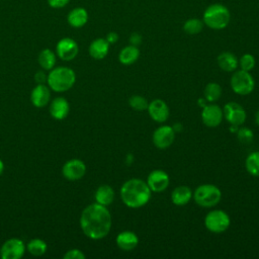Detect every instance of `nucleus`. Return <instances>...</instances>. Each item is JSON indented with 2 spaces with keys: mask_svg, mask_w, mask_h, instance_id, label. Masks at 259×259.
I'll return each mask as SVG.
<instances>
[{
  "mask_svg": "<svg viewBox=\"0 0 259 259\" xmlns=\"http://www.w3.org/2000/svg\"><path fill=\"white\" fill-rule=\"evenodd\" d=\"M80 226L88 238L100 240L108 235L111 229V214L106 206L92 203L86 206L80 217Z\"/></svg>",
  "mask_w": 259,
  "mask_h": 259,
  "instance_id": "obj_1",
  "label": "nucleus"
},
{
  "mask_svg": "<svg viewBox=\"0 0 259 259\" xmlns=\"http://www.w3.org/2000/svg\"><path fill=\"white\" fill-rule=\"evenodd\" d=\"M151 192L147 182L139 178H132L121 185L120 198L126 206L140 208L149 202Z\"/></svg>",
  "mask_w": 259,
  "mask_h": 259,
  "instance_id": "obj_2",
  "label": "nucleus"
},
{
  "mask_svg": "<svg viewBox=\"0 0 259 259\" xmlns=\"http://www.w3.org/2000/svg\"><path fill=\"white\" fill-rule=\"evenodd\" d=\"M204 25L210 29L221 30L226 28L231 21V12L227 6L221 3H213L206 7L202 15Z\"/></svg>",
  "mask_w": 259,
  "mask_h": 259,
  "instance_id": "obj_3",
  "label": "nucleus"
},
{
  "mask_svg": "<svg viewBox=\"0 0 259 259\" xmlns=\"http://www.w3.org/2000/svg\"><path fill=\"white\" fill-rule=\"evenodd\" d=\"M75 73L68 67H58L48 75L47 82L51 89L57 92L69 90L75 83Z\"/></svg>",
  "mask_w": 259,
  "mask_h": 259,
  "instance_id": "obj_4",
  "label": "nucleus"
},
{
  "mask_svg": "<svg viewBox=\"0 0 259 259\" xmlns=\"http://www.w3.org/2000/svg\"><path fill=\"white\" fill-rule=\"evenodd\" d=\"M192 197L201 207H213L221 201L222 191L214 184H201L194 190Z\"/></svg>",
  "mask_w": 259,
  "mask_h": 259,
  "instance_id": "obj_5",
  "label": "nucleus"
},
{
  "mask_svg": "<svg viewBox=\"0 0 259 259\" xmlns=\"http://www.w3.org/2000/svg\"><path fill=\"white\" fill-rule=\"evenodd\" d=\"M231 219L229 214L222 209H213L206 213L204 218L205 228L214 234L224 233L229 229Z\"/></svg>",
  "mask_w": 259,
  "mask_h": 259,
  "instance_id": "obj_6",
  "label": "nucleus"
},
{
  "mask_svg": "<svg viewBox=\"0 0 259 259\" xmlns=\"http://www.w3.org/2000/svg\"><path fill=\"white\" fill-rule=\"evenodd\" d=\"M230 84L233 91L239 95H248L254 90L255 87L253 76L244 70L234 71Z\"/></svg>",
  "mask_w": 259,
  "mask_h": 259,
  "instance_id": "obj_7",
  "label": "nucleus"
},
{
  "mask_svg": "<svg viewBox=\"0 0 259 259\" xmlns=\"http://www.w3.org/2000/svg\"><path fill=\"white\" fill-rule=\"evenodd\" d=\"M153 144L158 149L169 148L175 140V131L170 125H161L153 133Z\"/></svg>",
  "mask_w": 259,
  "mask_h": 259,
  "instance_id": "obj_8",
  "label": "nucleus"
},
{
  "mask_svg": "<svg viewBox=\"0 0 259 259\" xmlns=\"http://www.w3.org/2000/svg\"><path fill=\"white\" fill-rule=\"evenodd\" d=\"M224 117L227 119V121L234 125H241L245 122L247 114L245 109L237 102L231 101L225 104L223 108Z\"/></svg>",
  "mask_w": 259,
  "mask_h": 259,
  "instance_id": "obj_9",
  "label": "nucleus"
},
{
  "mask_svg": "<svg viewBox=\"0 0 259 259\" xmlns=\"http://www.w3.org/2000/svg\"><path fill=\"white\" fill-rule=\"evenodd\" d=\"M224 118L223 109L212 102L210 104H205L201 111V120L207 127H215L221 124Z\"/></svg>",
  "mask_w": 259,
  "mask_h": 259,
  "instance_id": "obj_10",
  "label": "nucleus"
},
{
  "mask_svg": "<svg viewBox=\"0 0 259 259\" xmlns=\"http://www.w3.org/2000/svg\"><path fill=\"white\" fill-rule=\"evenodd\" d=\"M24 253V244L21 240L12 238L4 242L0 249L2 259H19Z\"/></svg>",
  "mask_w": 259,
  "mask_h": 259,
  "instance_id": "obj_11",
  "label": "nucleus"
},
{
  "mask_svg": "<svg viewBox=\"0 0 259 259\" xmlns=\"http://www.w3.org/2000/svg\"><path fill=\"white\" fill-rule=\"evenodd\" d=\"M146 182L150 187L151 191L162 192L169 186L170 179L169 175L165 171L161 169H156L150 172Z\"/></svg>",
  "mask_w": 259,
  "mask_h": 259,
  "instance_id": "obj_12",
  "label": "nucleus"
},
{
  "mask_svg": "<svg viewBox=\"0 0 259 259\" xmlns=\"http://www.w3.org/2000/svg\"><path fill=\"white\" fill-rule=\"evenodd\" d=\"M56 51H57V55L63 61H71L77 56L79 52V48L77 42L73 38L64 37L58 41Z\"/></svg>",
  "mask_w": 259,
  "mask_h": 259,
  "instance_id": "obj_13",
  "label": "nucleus"
},
{
  "mask_svg": "<svg viewBox=\"0 0 259 259\" xmlns=\"http://www.w3.org/2000/svg\"><path fill=\"white\" fill-rule=\"evenodd\" d=\"M65 178L71 181L81 179L86 173V166L83 161L79 159H72L65 163L62 169Z\"/></svg>",
  "mask_w": 259,
  "mask_h": 259,
  "instance_id": "obj_14",
  "label": "nucleus"
},
{
  "mask_svg": "<svg viewBox=\"0 0 259 259\" xmlns=\"http://www.w3.org/2000/svg\"><path fill=\"white\" fill-rule=\"evenodd\" d=\"M148 113L150 117L159 123L166 121L169 117V107L162 99H154L148 105Z\"/></svg>",
  "mask_w": 259,
  "mask_h": 259,
  "instance_id": "obj_15",
  "label": "nucleus"
},
{
  "mask_svg": "<svg viewBox=\"0 0 259 259\" xmlns=\"http://www.w3.org/2000/svg\"><path fill=\"white\" fill-rule=\"evenodd\" d=\"M115 242L119 249L123 251H132L138 246L139 238L137 234L132 231H123L117 235Z\"/></svg>",
  "mask_w": 259,
  "mask_h": 259,
  "instance_id": "obj_16",
  "label": "nucleus"
},
{
  "mask_svg": "<svg viewBox=\"0 0 259 259\" xmlns=\"http://www.w3.org/2000/svg\"><path fill=\"white\" fill-rule=\"evenodd\" d=\"M50 96L51 93L49 88L44 84H38L32 89L30 94V100L34 106L44 107L48 104Z\"/></svg>",
  "mask_w": 259,
  "mask_h": 259,
  "instance_id": "obj_17",
  "label": "nucleus"
},
{
  "mask_svg": "<svg viewBox=\"0 0 259 259\" xmlns=\"http://www.w3.org/2000/svg\"><path fill=\"white\" fill-rule=\"evenodd\" d=\"M192 190L186 185H179L175 187L171 193V201L175 205H185L192 198Z\"/></svg>",
  "mask_w": 259,
  "mask_h": 259,
  "instance_id": "obj_18",
  "label": "nucleus"
},
{
  "mask_svg": "<svg viewBox=\"0 0 259 259\" xmlns=\"http://www.w3.org/2000/svg\"><path fill=\"white\" fill-rule=\"evenodd\" d=\"M68 23L75 28L84 26L88 21V12L83 7H76L72 9L67 16Z\"/></svg>",
  "mask_w": 259,
  "mask_h": 259,
  "instance_id": "obj_19",
  "label": "nucleus"
},
{
  "mask_svg": "<svg viewBox=\"0 0 259 259\" xmlns=\"http://www.w3.org/2000/svg\"><path fill=\"white\" fill-rule=\"evenodd\" d=\"M70 110L68 101L63 97L55 98L50 105V113L56 119L65 118Z\"/></svg>",
  "mask_w": 259,
  "mask_h": 259,
  "instance_id": "obj_20",
  "label": "nucleus"
},
{
  "mask_svg": "<svg viewBox=\"0 0 259 259\" xmlns=\"http://www.w3.org/2000/svg\"><path fill=\"white\" fill-rule=\"evenodd\" d=\"M218 65L225 72H234L239 66V60L231 52H223L218 56Z\"/></svg>",
  "mask_w": 259,
  "mask_h": 259,
  "instance_id": "obj_21",
  "label": "nucleus"
},
{
  "mask_svg": "<svg viewBox=\"0 0 259 259\" xmlns=\"http://www.w3.org/2000/svg\"><path fill=\"white\" fill-rule=\"evenodd\" d=\"M109 51V44L105 38H96L89 46V54L95 60H101L106 57Z\"/></svg>",
  "mask_w": 259,
  "mask_h": 259,
  "instance_id": "obj_22",
  "label": "nucleus"
},
{
  "mask_svg": "<svg viewBox=\"0 0 259 259\" xmlns=\"http://www.w3.org/2000/svg\"><path fill=\"white\" fill-rule=\"evenodd\" d=\"M140 57V50L138 47L135 46H126L121 49L118 54V60L122 65L128 66L137 62Z\"/></svg>",
  "mask_w": 259,
  "mask_h": 259,
  "instance_id": "obj_23",
  "label": "nucleus"
},
{
  "mask_svg": "<svg viewBox=\"0 0 259 259\" xmlns=\"http://www.w3.org/2000/svg\"><path fill=\"white\" fill-rule=\"evenodd\" d=\"M114 199V191L111 186L104 184L100 185L95 192V200L97 203L107 206L112 203Z\"/></svg>",
  "mask_w": 259,
  "mask_h": 259,
  "instance_id": "obj_24",
  "label": "nucleus"
},
{
  "mask_svg": "<svg viewBox=\"0 0 259 259\" xmlns=\"http://www.w3.org/2000/svg\"><path fill=\"white\" fill-rule=\"evenodd\" d=\"M204 99L208 102H215L222 96V87L215 82H209L206 84L203 90Z\"/></svg>",
  "mask_w": 259,
  "mask_h": 259,
  "instance_id": "obj_25",
  "label": "nucleus"
},
{
  "mask_svg": "<svg viewBox=\"0 0 259 259\" xmlns=\"http://www.w3.org/2000/svg\"><path fill=\"white\" fill-rule=\"evenodd\" d=\"M37 61L42 69L51 70L54 68L56 64V55L53 51L49 49H45L39 53Z\"/></svg>",
  "mask_w": 259,
  "mask_h": 259,
  "instance_id": "obj_26",
  "label": "nucleus"
},
{
  "mask_svg": "<svg viewBox=\"0 0 259 259\" xmlns=\"http://www.w3.org/2000/svg\"><path fill=\"white\" fill-rule=\"evenodd\" d=\"M245 168L252 176L259 177V151L248 155L245 161Z\"/></svg>",
  "mask_w": 259,
  "mask_h": 259,
  "instance_id": "obj_27",
  "label": "nucleus"
},
{
  "mask_svg": "<svg viewBox=\"0 0 259 259\" xmlns=\"http://www.w3.org/2000/svg\"><path fill=\"white\" fill-rule=\"evenodd\" d=\"M203 26H204V23H203L202 19L192 17V18L187 19L183 23V30L187 34L194 35V34L201 32V30L203 29Z\"/></svg>",
  "mask_w": 259,
  "mask_h": 259,
  "instance_id": "obj_28",
  "label": "nucleus"
},
{
  "mask_svg": "<svg viewBox=\"0 0 259 259\" xmlns=\"http://www.w3.org/2000/svg\"><path fill=\"white\" fill-rule=\"evenodd\" d=\"M27 250L33 256H41L47 251V244L40 239H33L28 242Z\"/></svg>",
  "mask_w": 259,
  "mask_h": 259,
  "instance_id": "obj_29",
  "label": "nucleus"
},
{
  "mask_svg": "<svg viewBox=\"0 0 259 259\" xmlns=\"http://www.w3.org/2000/svg\"><path fill=\"white\" fill-rule=\"evenodd\" d=\"M128 104L133 109H135L137 111H143L148 108L149 102L142 95H133L128 99Z\"/></svg>",
  "mask_w": 259,
  "mask_h": 259,
  "instance_id": "obj_30",
  "label": "nucleus"
},
{
  "mask_svg": "<svg viewBox=\"0 0 259 259\" xmlns=\"http://www.w3.org/2000/svg\"><path fill=\"white\" fill-rule=\"evenodd\" d=\"M256 65V60L252 54H244L240 60H239V66L241 70L250 72L251 70L254 69Z\"/></svg>",
  "mask_w": 259,
  "mask_h": 259,
  "instance_id": "obj_31",
  "label": "nucleus"
},
{
  "mask_svg": "<svg viewBox=\"0 0 259 259\" xmlns=\"http://www.w3.org/2000/svg\"><path fill=\"white\" fill-rule=\"evenodd\" d=\"M237 137H238V140L241 142V143H244V144H249L252 142L253 140V137H254V134L253 132L249 128V127H241V128H238L237 131Z\"/></svg>",
  "mask_w": 259,
  "mask_h": 259,
  "instance_id": "obj_32",
  "label": "nucleus"
},
{
  "mask_svg": "<svg viewBox=\"0 0 259 259\" xmlns=\"http://www.w3.org/2000/svg\"><path fill=\"white\" fill-rule=\"evenodd\" d=\"M65 259H85V255L79 249H71L65 255Z\"/></svg>",
  "mask_w": 259,
  "mask_h": 259,
  "instance_id": "obj_33",
  "label": "nucleus"
},
{
  "mask_svg": "<svg viewBox=\"0 0 259 259\" xmlns=\"http://www.w3.org/2000/svg\"><path fill=\"white\" fill-rule=\"evenodd\" d=\"M128 40H130V45L135 46V47H139L142 44L143 37H142V35L139 32H133L130 35V39Z\"/></svg>",
  "mask_w": 259,
  "mask_h": 259,
  "instance_id": "obj_34",
  "label": "nucleus"
},
{
  "mask_svg": "<svg viewBox=\"0 0 259 259\" xmlns=\"http://www.w3.org/2000/svg\"><path fill=\"white\" fill-rule=\"evenodd\" d=\"M69 2L70 0H48V4L52 8H56V9L65 7Z\"/></svg>",
  "mask_w": 259,
  "mask_h": 259,
  "instance_id": "obj_35",
  "label": "nucleus"
},
{
  "mask_svg": "<svg viewBox=\"0 0 259 259\" xmlns=\"http://www.w3.org/2000/svg\"><path fill=\"white\" fill-rule=\"evenodd\" d=\"M48 79V76L45 74V72L42 71H38L35 73L34 75V80L38 83V84H44Z\"/></svg>",
  "mask_w": 259,
  "mask_h": 259,
  "instance_id": "obj_36",
  "label": "nucleus"
},
{
  "mask_svg": "<svg viewBox=\"0 0 259 259\" xmlns=\"http://www.w3.org/2000/svg\"><path fill=\"white\" fill-rule=\"evenodd\" d=\"M105 39L107 40V42H108L109 45L115 44V42L118 40V34H117L116 32H114V31H110V32H108V33L106 34Z\"/></svg>",
  "mask_w": 259,
  "mask_h": 259,
  "instance_id": "obj_37",
  "label": "nucleus"
},
{
  "mask_svg": "<svg viewBox=\"0 0 259 259\" xmlns=\"http://www.w3.org/2000/svg\"><path fill=\"white\" fill-rule=\"evenodd\" d=\"M255 121H256V123L259 125V109H258V111H257L256 114H255Z\"/></svg>",
  "mask_w": 259,
  "mask_h": 259,
  "instance_id": "obj_38",
  "label": "nucleus"
},
{
  "mask_svg": "<svg viewBox=\"0 0 259 259\" xmlns=\"http://www.w3.org/2000/svg\"><path fill=\"white\" fill-rule=\"evenodd\" d=\"M3 170H4V164H3V162H2V160H0V175L2 174V172H3Z\"/></svg>",
  "mask_w": 259,
  "mask_h": 259,
  "instance_id": "obj_39",
  "label": "nucleus"
}]
</instances>
